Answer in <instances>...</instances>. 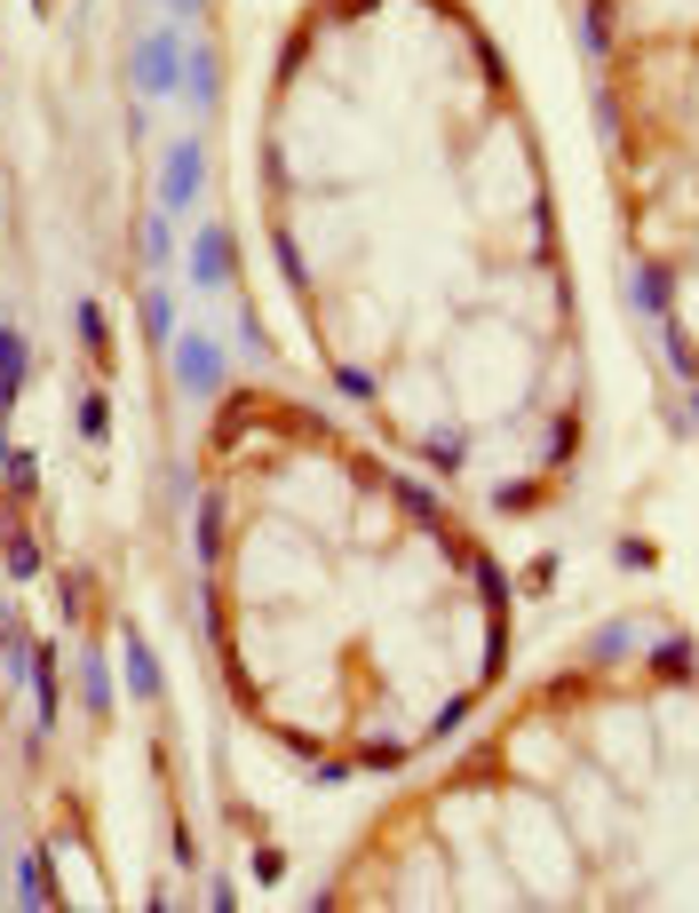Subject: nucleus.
Instances as JSON below:
<instances>
[{
  "instance_id": "1",
  "label": "nucleus",
  "mask_w": 699,
  "mask_h": 913,
  "mask_svg": "<svg viewBox=\"0 0 699 913\" xmlns=\"http://www.w3.org/2000/svg\"><path fill=\"white\" fill-rule=\"evenodd\" d=\"M183 33H175V24H160V33H143L136 40V88L143 96H175V88H183Z\"/></svg>"
},
{
  "instance_id": "2",
  "label": "nucleus",
  "mask_w": 699,
  "mask_h": 913,
  "mask_svg": "<svg viewBox=\"0 0 699 913\" xmlns=\"http://www.w3.org/2000/svg\"><path fill=\"white\" fill-rule=\"evenodd\" d=\"M199 175H207V151H199V136H175L160 151V207L167 215H183L191 199H199Z\"/></svg>"
},
{
  "instance_id": "3",
  "label": "nucleus",
  "mask_w": 699,
  "mask_h": 913,
  "mask_svg": "<svg viewBox=\"0 0 699 913\" xmlns=\"http://www.w3.org/2000/svg\"><path fill=\"white\" fill-rule=\"evenodd\" d=\"M215 373H223V350L207 334H175V382H183V397H215Z\"/></svg>"
},
{
  "instance_id": "4",
  "label": "nucleus",
  "mask_w": 699,
  "mask_h": 913,
  "mask_svg": "<svg viewBox=\"0 0 699 913\" xmlns=\"http://www.w3.org/2000/svg\"><path fill=\"white\" fill-rule=\"evenodd\" d=\"M231 263H239L231 231H223V223H207V231H199V246H191V278H199V287H223V278H231Z\"/></svg>"
},
{
  "instance_id": "5",
  "label": "nucleus",
  "mask_w": 699,
  "mask_h": 913,
  "mask_svg": "<svg viewBox=\"0 0 699 913\" xmlns=\"http://www.w3.org/2000/svg\"><path fill=\"white\" fill-rule=\"evenodd\" d=\"M56 707H64V692H56V651H33V731H40V739L56 731Z\"/></svg>"
},
{
  "instance_id": "6",
  "label": "nucleus",
  "mask_w": 699,
  "mask_h": 913,
  "mask_svg": "<svg viewBox=\"0 0 699 913\" xmlns=\"http://www.w3.org/2000/svg\"><path fill=\"white\" fill-rule=\"evenodd\" d=\"M80 707H88V715H104V707H112V659H104V644H80Z\"/></svg>"
},
{
  "instance_id": "7",
  "label": "nucleus",
  "mask_w": 699,
  "mask_h": 913,
  "mask_svg": "<svg viewBox=\"0 0 699 913\" xmlns=\"http://www.w3.org/2000/svg\"><path fill=\"white\" fill-rule=\"evenodd\" d=\"M24 382H33V358H24V334L16 326H0V405H16Z\"/></svg>"
},
{
  "instance_id": "8",
  "label": "nucleus",
  "mask_w": 699,
  "mask_h": 913,
  "mask_svg": "<svg viewBox=\"0 0 699 913\" xmlns=\"http://www.w3.org/2000/svg\"><path fill=\"white\" fill-rule=\"evenodd\" d=\"M183 96H191L199 112H215V48H207V40L183 48Z\"/></svg>"
},
{
  "instance_id": "9",
  "label": "nucleus",
  "mask_w": 699,
  "mask_h": 913,
  "mask_svg": "<svg viewBox=\"0 0 699 913\" xmlns=\"http://www.w3.org/2000/svg\"><path fill=\"white\" fill-rule=\"evenodd\" d=\"M175 334H183V318H175V294L152 287V294H143V342H152V350H175Z\"/></svg>"
},
{
  "instance_id": "10",
  "label": "nucleus",
  "mask_w": 699,
  "mask_h": 913,
  "mask_svg": "<svg viewBox=\"0 0 699 913\" xmlns=\"http://www.w3.org/2000/svg\"><path fill=\"white\" fill-rule=\"evenodd\" d=\"M636 302H644V318H668V310H676V270L636 263Z\"/></svg>"
},
{
  "instance_id": "11",
  "label": "nucleus",
  "mask_w": 699,
  "mask_h": 913,
  "mask_svg": "<svg viewBox=\"0 0 699 913\" xmlns=\"http://www.w3.org/2000/svg\"><path fill=\"white\" fill-rule=\"evenodd\" d=\"M0 556H9V580H24V588H33V580L48 572V556H40V541L24 524H9V541H0Z\"/></svg>"
},
{
  "instance_id": "12",
  "label": "nucleus",
  "mask_w": 699,
  "mask_h": 913,
  "mask_svg": "<svg viewBox=\"0 0 699 913\" xmlns=\"http://www.w3.org/2000/svg\"><path fill=\"white\" fill-rule=\"evenodd\" d=\"M119 659H128V692H136V699H160V659H152V644H143V636H119Z\"/></svg>"
},
{
  "instance_id": "13",
  "label": "nucleus",
  "mask_w": 699,
  "mask_h": 913,
  "mask_svg": "<svg viewBox=\"0 0 699 913\" xmlns=\"http://www.w3.org/2000/svg\"><path fill=\"white\" fill-rule=\"evenodd\" d=\"M16 905H56V882H48V858H16Z\"/></svg>"
},
{
  "instance_id": "14",
  "label": "nucleus",
  "mask_w": 699,
  "mask_h": 913,
  "mask_svg": "<svg viewBox=\"0 0 699 913\" xmlns=\"http://www.w3.org/2000/svg\"><path fill=\"white\" fill-rule=\"evenodd\" d=\"M0 485H9V493H33V485H40V453H33V445H9V461H0Z\"/></svg>"
},
{
  "instance_id": "15",
  "label": "nucleus",
  "mask_w": 699,
  "mask_h": 913,
  "mask_svg": "<svg viewBox=\"0 0 699 913\" xmlns=\"http://www.w3.org/2000/svg\"><path fill=\"white\" fill-rule=\"evenodd\" d=\"M80 438H88V445H112V397H104V390L80 397Z\"/></svg>"
},
{
  "instance_id": "16",
  "label": "nucleus",
  "mask_w": 699,
  "mask_h": 913,
  "mask_svg": "<svg viewBox=\"0 0 699 913\" xmlns=\"http://www.w3.org/2000/svg\"><path fill=\"white\" fill-rule=\"evenodd\" d=\"M223 556V500H199V565Z\"/></svg>"
},
{
  "instance_id": "17",
  "label": "nucleus",
  "mask_w": 699,
  "mask_h": 913,
  "mask_svg": "<svg viewBox=\"0 0 699 913\" xmlns=\"http://www.w3.org/2000/svg\"><path fill=\"white\" fill-rule=\"evenodd\" d=\"M691 659H699V651H691V636H668V644H652V668H660V675H691Z\"/></svg>"
},
{
  "instance_id": "18",
  "label": "nucleus",
  "mask_w": 699,
  "mask_h": 913,
  "mask_svg": "<svg viewBox=\"0 0 699 913\" xmlns=\"http://www.w3.org/2000/svg\"><path fill=\"white\" fill-rule=\"evenodd\" d=\"M72 318H80V342H88V350H104V342H112V318H104V302H96V294H88Z\"/></svg>"
},
{
  "instance_id": "19",
  "label": "nucleus",
  "mask_w": 699,
  "mask_h": 913,
  "mask_svg": "<svg viewBox=\"0 0 699 913\" xmlns=\"http://www.w3.org/2000/svg\"><path fill=\"white\" fill-rule=\"evenodd\" d=\"M0 659H9V675H33V636H24V627H0Z\"/></svg>"
},
{
  "instance_id": "20",
  "label": "nucleus",
  "mask_w": 699,
  "mask_h": 913,
  "mask_svg": "<svg viewBox=\"0 0 699 913\" xmlns=\"http://www.w3.org/2000/svg\"><path fill=\"white\" fill-rule=\"evenodd\" d=\"M581 40L596 48V56L612 48V9H605V0H588V16H581Z\"/></svg>"
},
{
  "instance_id": "21",
  "label": "nucleus",
  "mask_w": 699,
  "mask_h": 913,
  "mask_svg": "<svg viewBox=\"0 0 699 913\" xmlns=\"http://www.w3.org/2000/svg\"><path fill=\"white\" fill-rule=\"evenodd\" d=\"M270 263H279V278H287L294 294L310 287V270H303V255H294V239H287V231H279V246H270Z\"/></svg>"
},
{
  "instance_id": "22",
  "label": "nucleus",
  "mask_w": 699,
  "mask_h": 913,
  "mask_svg": "<svg viewBox=\"0 0 699 913\" xmlns=\"http://www.w3.org/2000/svg\"><path fill=\"white\" fill-rule=\"evenodd\" d=\"M143 246H152V270H167V263H175V223H167V215H152V231H143Z\"/></svg>"
},
{
  "instance_id": "23",
  "label": "nucleus",
  "mask_w": 699,
  "mask_h": 913,
  "mask_svg": "<svg viewBox=\"0 0 699 913\" xmlns=\"http://www.w3.org/2000/svg\"><path fill=\"white\" fill-rule=\"evenodd\" d=\"M421 461H430V469H461V438H454V429H437V438L421 445Z\"/></svg>"
},
{
  "instance_id": "24",
  "label": "nucleus",
  "mask_w": 699,
  "mask_h": 913,
  "mask_svg": "<svg viewBox=\"0 0 699 913\" xmlns=\"http://www.w3.org/2000/svg\"><path fill=\"white\" fill-rule=\"evenodd\" d=\"M397 500L414 509V524H437V517H445V509H437V493H421V485H397Z\"/></svg>"
},
{
  "instance_id": "25",
  "label": "nucleus",
  "mask_w": 699,
  "mask_h": 913,
  "mask_svg": "<svg viewBox=\"0 0 699 913\" xmlns=\"http://www.w3.org/2000/svg\"><path fill=\"white\" fill-rule=\"evenodd\" d=\"M334 390L342 397H373V373L366 366H334Z\"/></svg>"
},
{
  "instance_id": "26",
  "label": "nucleus",
  "mask_w": 699,
  "mask_h": 913,
  "mask_svg": "<svg viewBox=\"0 0 699 913\" xmlns=\"http://www.w3.org/2000/svg\"><path fill=\"white\" fill-rule=\"evenodd\" d=\"M548 580H557V556H533V565H524V588L548 596Z\"/></svg>"
},
{
  "instance_id": "27",
  "label": "nucleus",
  "mask_w": 699,
  "mask_h": 913,
  "mask_svg": "<svg viewBox=\"0 0 699 913\" xmlns=\"http://www.w3.org/2000/svg\"><path fill=\"white\" fill-rule=\"evenodd\" d=\"M461 723H469V699H445V707H437V739H445V731H461Z\"/></svg>"
},
{
  "instance_id": "28",
  "label": "nucleus",
  "mask_w": 699,
  "mask_h": 913,
  "mask_svg": "<svg viewBox=\"0 0 699 913\" xmlns=\"http://www.w3.org/2000/svg\"><path fill=\"white\" fill-rule=\"evenodd\" d=\"M167 9H175V16H199V9H207V0H167Z\"/></svg>"
},
{
  "instance_id": "29",
  "label": "nucleus",
  "mask_w": 699,
  "mask_h": 913,
  "mask_svg": "<svg viewBox=\"0 0 699 913\" xmlns=\"http://www.w3.org/2000/svg\"><path fill=\"white\" fill-rule=\"evenodd\" d=\"M0 461H9V405H0Z\"/></svg>"
},
{
  "instance_id": "30",
  "label": "nucleus",
  "mask_w": 699,
  "mask_h": 913,
  "mask_svg": "<svg viewBox=\"0 0 699 913\" xmlns=\"http://www.w3.org/2000/svg\"><path fill=\"white\" fill-rule=\"evenodd\" d=\"M0 898H9V866H0Z\"/></svg>"
},
{
  "instance_id": "31",
  "label": "nucleus",
  "mask_w": 699,
  "mask_h": 913,
  "mask_svg": "<svg viewBox=\"0 0 699 913\" xmlns=\"http://www.w3.org/2000/svg\"><path fill=\"white\" fill-rule=\"evenodd\" d=\"M691 414H699V382H691Z\"/></svg>"
},
{
  "instance_id": "32",
  "label": "nucleus",
  "mask_w": 699,
  "mask_h": 913,
  "mask_svg": "<svg viewBox=\"0 0 699 913\" xmlns=\"http://www.w3.org/2000/svg\"><path fill=\"white\" fill-rule=\"evenodd\" d=\"M0 707H9V699H0Z\"/></svg>"
}]
</instances>
